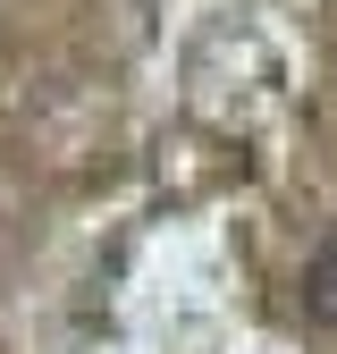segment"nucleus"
<instances>
[{"mask_svg": "<svg viewBox=\"0 0 337 354\" xmlns=\"http://www.w3.org/2000/svg\"><path fill=\"white\" fill-rule=\"evenodd\" d=\"M304 295H312V313H320V329H337V245L312 261V279H304Z\"/></svg>", "mask_w": 337, "mask_h": 354, "instance_id": "obj_1", "label": "nucleus"}]
</instances>
